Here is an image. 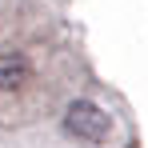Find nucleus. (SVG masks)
I'll list each match as a JSON object with an SVG mask.
<instances>
[{
    "label": "nucleus",
    "mask_w": 148,
    "mask_h": 148,
    "mask_svg": "<svg viewBox=\"0 0 148 148\" xmlns=\"http://www.w3.org/2000/svg\"><path fill=\"white\" fill-rule=\"evenodd\" d=\"M68 132L84 136V140H104V136H108L104 108H96L92 100H76L72 108H68Z\"/></svg>",
    "instance_id": "nucleus-1"
},
{
    "label": "nucleus",
    "mask_w": 148,
    "mask_h": 148,
    "mask_svg": "<svg viewBox=\"0 0 148 148\" xmlns=\"http://www.w3.org/2000/svg\"><path fill=\"white\" fill-rule=\"evenodd\" d=\"M28 80V64L16 52H0V88H16Z\"/></svg>",
    "instance_id": "nucleus-2"
}]
</instances>
